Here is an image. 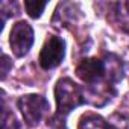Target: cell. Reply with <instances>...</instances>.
I'll use <instances>...</instances> for the list:
<instances>
[{"instance_id":"obj_1","label":"cell","mask_w":129,"mask_h":129,"mask_svg":"<svg viewBox=\"0 0 129 129\" xmlns=\"http://www.w3.org/2000/svg\"><path fill=\"white\" fill-rule=\"evenodd\" d=\"M55 99H56V115L66 118L70 111L81 106L85 102V96L82 88L75 84L72 79L64 78L59 79L55 87Z\"/></svg>"},{"instance_id":"obj_2","label":"cell","mask_w":129,"mask_h":129,"mask_svg":"<svg viewBox=\"0 0 129 129\" xmlns=\"http://www.w3.org/2000/svg\"><path fill=\"white\" fill-rule=\"evenodd\" d=\"M18 109L29 126L38 124L49 112V102L40 94H27L18 99Z\"/></svg>"},{"instance_id":"obj_3","label":"cell","mask_w":129,"mask_h":129,"mask_svg":"<svg viewBox=\"0 0 129 129\" xmlns=\"http://www.w3.org/2000/svg\"><path fill=\"white\" fill-rule=\"evenodd\" d=\"M64 55H66V43H64V40L52 35L46 40V43L41 49V53L38 58L40 66L46 70L55 69L62 62Z\"/></svg>"},{"instance_id":"obj_4","label":"cell","mask_w":129,"mask_h":129,"mask_svg":"<svg viewBox=\"0 0 129 129\" xmlns=\"http://www.w3.org/2000/svg\"><path fill=\"white\" fill-rule=\"evenodd\" d=\"M9 44L15 56H24L34 44V30L30 24L26 21L15 23L9 35Z\"/></svg>"},{"instance_id":"obj_5","label":"cell","mask_w":129,"mask_h":129,"mask_svg":"<svg viewBox=\"0 0 129 129\" xmlns=\"http://www.w3.org/2000/svg\"><path fill=\"white\" fill-rule=\"evenodd\" d=\"M76 75L88 85L99 84L105 76V64L97 58H87L76 67Z\"/></svg>"},{"instance_id":"obj_6","label":"cell","mask_w":129,"mask_h":129,"mask_svg":"<svg viewBox=\"0 0 129 129\" xmlns=\"http://www.w3.org/2000/svg\"><path fill=\"white\" fill-rule=\"evenodd\" d=\"M105 75L108 78V82H118L121 78H123V64H121V59L114 55V53H109L105 56Z\"/></svg>"},{"instance_id":"obj_7","label":"cell","mask_w":129,"mask_h":129,"mask_svg":"<svg viewBox=\"0 0 129 129\" xmlns=\"http://www.w3.org/2000/svg\"><path fill=\"white\" fill-rule=\"evenodd\" d=\"M79 129H109V124L105 121L103 117L88 112L81 117L79 121Z\"/></svg>"},{"instance_id":"obj_8","label":"cell","mask_w":129,"mask_h":129,"mask_svg":"<svg viewBox=\"0 0 129 129\" xmlns=\"http://www.w3.org/2000/svg\"><path fill=\"white\" fill-rule=\"evenodd\" d=\"M46 6H47V2H30V0H26V2H24L26 12H27L29 17H32V18L41 17V14H43V11L46 9Z\"/></svg>"},{"instance_id":"obj_9","label":"cell","mask_w":129,"mask_h":129,"mask_svg":"<svg viewBox=\"0 0 129 129\" xmlns=\"http://www.w3.org/2000/svg\"><path fill=\"white\" fill-rule=\"evenodd\" d=\"M2 129H21L20 123L15 120V117L12 114L8 115V111L3 105V117H2Z\"/></svg>"},{"instance_id":"obj_10","label":"cell","mask_w":129,"mask_h":129,"mask_svg":"<svg viewBox=\"0 0 129 129\" xmlns=\"http://www.w3.org/2000/svg\"><path fill=\"white\" fill-rule=\"evenodd\" d=\"M115 115H117L118 120H115V117H112V120H111V126H112V129H129V121L124 120L123 117H120L118 114H115Z\"/></svg>"},{"instance_id":"obj_11","label":"cell","mask_w":129,"mask_h":129,"mask_svg":"<svg viewBox=\"0 0 129 129\" xmlns=\"http://www.w3.org/2000/svg\"><path fill=\"white\" fill-rule=\"evenodd\" d=\"M11 67H12V62H11L9 56L8 55H3L2 56V79L6 78V75L9 73V69Z\"/></svg>"},{"instance_id":"obj_12","label":"cell","mask_w":129,"mask_h":129,"mask_svg":"<svg viewBox=\"0 0 129 129\" xmlns=\"http://www.w3.org/2000/svg\"><path fill=\"white\" fill-rule=\"evenodd\" d=\"M123 5H124V8H126V9H127V11H129V2H124V3H123Z\"/></svg>"}]
</instances>
